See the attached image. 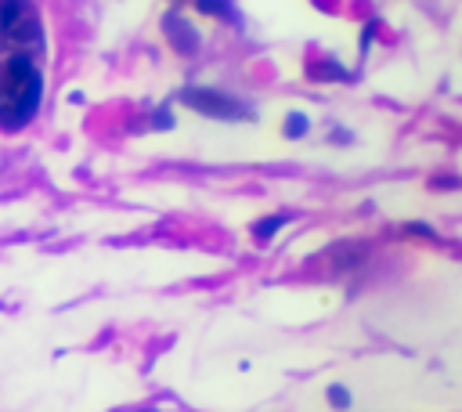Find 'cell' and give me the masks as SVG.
Masks as SVG:
<instances>
[{
    "label": "cell",
    "instance_id": "cell-1",
    "mask_svg": "<svg viewBox=\"0 0 462 412\" xmlns=\"http://www.w3.org/2000/svg\"><path fill=\"white\" fill-rule=\"evenodd\" d=\"M44 105V69L29 51H8L0 58V127L22 131Z\"/></svg>",
    "mask_w": 462,
    "mask_h": 412
},
{
    "label": "cell",
    "instance_id": "cell-2",
    "mask_svg": "<svg viewBox=\"0 0 462 412\" xmlns=\"http://www.w3.org/2000/svg\"><path fill=\"white\" fill-rule=\"evenodd\" d=\"M177 102L188 105L192 113L206 116V120H217V123H253L257 120L253 102L238 98V94H231V91H220V87L188 84V87L177 91Z\"/></svg>",
    "mask_w": 462,
    "mask_h": 412
},
{
    "label": "cell",
    "instance_id": "cell-3",
    "mask_svg": "<svg viewBox=\"0 0 462 412\" xmlns=\"http://www.w3.org/2000/svg\"><path fill=\"white\" fill-rule=\"evenodd\" d=\"M0 44L8 51H44V22L37 0H0Z\"/></svg>",
    "mask_w": 462,
    "mask_h": 412
},
{
    "label": "cell",
    "instance_id": "cell-4",
    "mask_svg": "<svg viewBox=\"0 0 462 412\" xmlns=\"http://www.w3.org/2000/svg\"><path fill=\"white\" fill-rule=\"evenodd\" d=\"M163 33H166V40L173 44V51L177 55H184V58H192L199 47H202V37H199V29L184 19L181 11H170L166 19H163Z\"/></svg>",
    "mask_w": 462,
    "mask_h": 412
},
{
    "label": "cell",
    "instance_id": "cell-5",
    "mask_svg": "<svg viewBox=\"0 0 462 412\" xmlns=\"http://www.w3.org/2000/svg\"><path fill=\"white\" fill-rule=\"evenodd\" d=\"M329 257H332V268H336V272H354V268H361L369 261V246L365 243H340V246L329 250Z\"/></svg>",
    "mask_w": 462,
    "mask_h": 412
},
{
    "label": "cell",
    "instance_id": "cell-6",
    "mask_svg": "<svg viewBox=\"0 0 462 412\" xmlns=\"http://www.w3.org/2000/svg\"><path fill=\"white\" fill-rule=\"evenodd\" d=\"M289 221H293V214H271V217H260L257 225H253V239H257L260 246H267L285 225H289Z\"/></svg>",
    "mask_w": 462,
    "mask_h": 412
},
{
    "label": "cell",
    "instance_id": "cell-7",
    "mask_svg": "<svg viewBox=\"0 0 462 412\" xmlns=\"http://www.w3.org/2000/svg\"><path fill=\"white\" fill-rule=\"evenodd\" d=\"M311 76H314V80H343V84H347V80H354V73L343 69L336 58H322L318 66H311Z\"/></svg>",
    "mask_w": 462,
    "mask_h": 412
},
{
    "label": "cell",
    "instance_id": "cell-8",
    "mask_svg": "<svg viewBox=\"0 0 462 412\" xmlns=\"http://www.w3.org/2000/svg\"><path fill=\"white\" fill-rule=\"evenodd\" d=\"M192 4L202 11V15H210V19H224V22H238V11L231 0H192Z\"/></svg>",
    "mask_w": 462,
    "mask_h": 412
},
{
    "label": "cell",
    "instance_id": "cell-9",
    "mask_svg": "<svg viewBox=\"0 0 462 412\" xmlns=\"http://www.w3.org/2000/svg\"><path fill=\"white\" fill-rule=\"evenodd\" d=\"M307 131H311V120L304 113H289V116H285V123H282V134L289 138V141L307 138Z\"/></svg>",
    "mask_w": 462,
    "mask_h": 412
},
{
    "label": "cell",
    "instance_id": "cell-10",
    "mask_svg": "<svg viewBox=\"0 0 462 412\" xmlns=\"http://www.w3.org/2000/svg\"><path fill=\"white\" fill-rule=\"evenodd\" d=\"M148 127H152V131H173V127H177V120H173L170 105H159L155 113L148 116Z\"/></svg>",
    "mask_w": 462,
    "mask_h": 412
},
{
    "label": "cell",
    "instance_id": "cell-11",
    "mask_svg": "<svg viewBox=\"0 0 462 412\" xmlns=\"http://www.w3.org/2000/svg\"><path fill=\"white\" fill-rule=\"evenodd\" d=\"M325 398H329V405L332 409H350V391L343 387V384H329V391H325Z\"/></svg>",
    "mask_w": 462,
    "mask_h": 412
},
{
    "label": "cell",
    "instance_id": "cell-12",
    "mask_svg": "<svg viewBox=\"0 0 462 412\" xmlns=\"http://www.w3.org/2000/svg\"><path fill=\"white\" fill-rule=\"evenodd\" d=\"M401 232L405 235H419V239H437V232L430 225H423V221H408V225H401Z\"/></svg>",
    "mask_w": 462,
    "mask_h": 412
},
{
    "label": "cell",
    "instance_id": "cell-13",
    "mask_svg": "<svg viewBox=\"0 0 462 412\" xmlns=\"http://www.w3.org/2000/svg\"><path fill=\"white\" fill-rule=\"evenodd\" d=\"M329 141H332V145H350V141H354V134H350V131H343V127H332Z\"/></svg>",
    "mask_w": 462,
    "mask_h": 412
},
{
    "label": "cell",
    "instance_id": "cell-14",
    "mask_svg": "<svg viewBox=\"0 0 462 412\" xmlns=\"http://www.w3.org/2000/svg\"><path fill=\"white\" fill-rule=\"evenodd\" d=\"M430 185H434V188H459V178H455V174H444V178H434Z\"/></svg>",
    "mask_w": 462,
    "mask_h": 412
},
{
    "label": "cell",
    "instance_id": "cell-15",
    "mask_svg": "<svg viewBox=\"0 0 462 412\" xmlns=\"http://www.w3.org/2000/svg\"><path fill=\"white\" fill-rule=\"evenodd\" d=\"M173 4H184V0H173Z\"/></svg>",
    "mask_w": 462,
    "mask_h": 412
}]
</instances>
